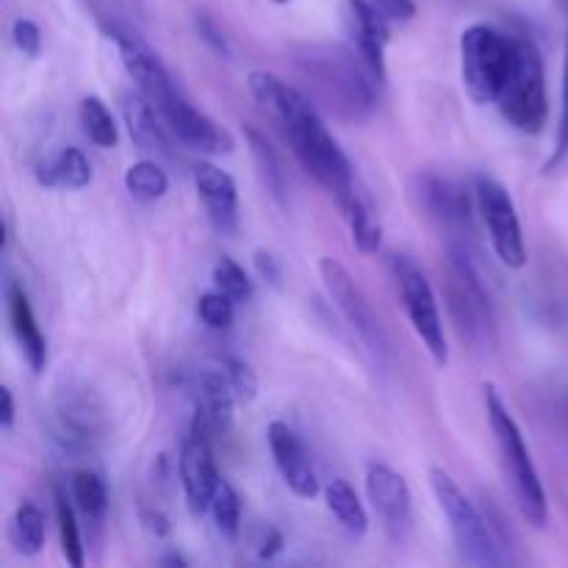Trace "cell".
Here are the masks:
<instances>
[{
    "label": "cell",
    "mask_w": 568,
    "mask_h": 568,
    "mask_svg": "<svg viewBox=\"0 0 568 568\" xmlns=\"http://www.w3.org/2000/svg\"><path fill=\"white\" fill-rule=\"evenodd\" d=\"M253 98L270 111L283 128V136L292 144L294 155L311 178L322 183L342 205L353 192H358L355 172L344 150L331 136L322 122L320 111L297 87L270 75V72H250L247 78Z\"/></svg>",
    "instance_id": "cell-1"
},
{
    "label": "cell",
    "mask_w": 568,
    "mask_h": 568,
    "mask_svg": "<svg viewBox=\"0 0 568 568\" xmlns=\"http://www.w3.org/2000/svg\"><path fill=\"white\" fill-rule=\"evenodd\" d=\"M294 64L336 116L364 120L375 109V78L355 50L338 44H300L294 48Z\"/></svg>",
    "instance_id": "cell-2"
},
{
    "label": "cell",
    "mask_w": 568,
    "mask_h": 568,
    "mask_svg": "<svg viewBox=\"0 0 568 568\" xmlns=\"http://www.w3.org/2000/svg\"><path fill=\"white\" fill-rule=\"evenodd\" d=\"M483 399H486V414L488 425H491L494 442L499 449V464H503L505 477H508V486L514 491L516 508H519L521 519L532 527H547L549 521V505H547V491H544L541 475H538L536 464H532V455L527 449L525 436H521L519 422L514 419V414L508 410L505 399L499 397V392L494 386L483 388Z\"/></svg>",
    "instance_id": "cell-3"
},
{
    "label": "cell",
    "mask_w": 568,
    "mask_h": 568,
    "mask_svg": "<svg viewBox=\"0 0 568 568\" xmlns=\"http://www.w3.org/2000/svg\"><path fill=\"white\" fill-rule=\"evenodd\" d=\"M499 111L521 133H541L549 116L547 72L538 44L530 37H516V55L510 75L497 98Z\"/></svg>",
    "instance_id": "cell-4"
},
{
    "label": "cell",
    "mask_w": 568,
    "mask_h": 568,
    "mask_svg": "<svg viewBox=\"0 0 568 568\" xmlns=\"http://www.w3.org/2000/svg\"><path fill=\"white\" fill-rule=\"evenodd\" d=\"M516 55V37L494 26H471L460 37V75L475 103H497L510 75Z\"/></svg>",
    "instance_id": "cell-5"
},
{
    "label": "cell",
    "mask_w": 568,
    "mask_h": 568,
    "mask_svg": "<svg viewBox=\"0 0 568 568\" xmlns=\"http://www.w3.org/2000/svg\"><path fill=\"white\" fill-rule=\"evenodd\" d=\"M430 488L436 494V503L442 508L444 519H447L460 558L471 566H503L505 558L499 552L491 525L475 508V503L460 491L458 483L444 469H430Z\"/></svg>",
    "instance_id": "cell-6"
},
{
    "label": "cell",
    "mask_w": 568,
    "mask_h": 568,
    "mask_svg": "<svg viewBox=\"0 0 568 568\" xmlns=\"http://www.w3.org/2000/svg\"><path fill=\"white\" fill-rule=\"evenodd\" d=\"M394 277H397L399 297H403L405 314H408L410 325H414L416 336L427 347L438 366H447L449 347H447V333H444L442 314H438L436 292H433L430 281L425 272L416 270L408 258H394Z\"/></svg>",
    "instance_id": "cell-7"
},
{
    "label": "cell",
    "mask_w": 568,
    "mask_h": 568,
    "mask_svg": "<svg viewBox=\"0 0 568 568\" xmlns=\"http://www.w3.org/2000/svg\"><path fill=\"white\" fill-rule=\"evenodd\" d=\"M475 197L483 222L488 227V236H491L494 253L499 255L505 266L521 270L527 264L525 231H521L519 211H516L510 192L494 178H477Z\"/></svg>",
    "instance_id": "cell-8"
},
{
    "label": "cell",
    "mask_w": 568,
    "mask_h": 568,
    "mask_svg": "<svg viewBox=\"0 0 568 568\" xmlns=\"http://www.w3.org/2000/svg\"><path fill=\"white\" fill-rule=\"evenodd\" d=\"M105 410L87 386L70 383L53 399V433L72 453H89L105 436Z\"/></svg>",
    "instance_id": "cell-9"
},
{
    "label": "cell",
    "mask_w": 568,
    "mask_h": 568,
    "mask_svg": "<svg viewBox=\"0 0 568 568\" xmlns=\"http://www.w3.org/2000/svg\"><path fill=\"white\" fill-rule=\"evenodd\" d=\"M320 275H322V283H325L327 294H331L333 305L342 311V316L349 322V327L358 333L361 342H364L377 358H383V355L388 353L386 331H383L375 308H372L366 294L358 288V283L353 281V275H349L336 258H322Z\"/></svg>",
    "instance_id": "cell-10"
},
{
    "label": "cell",
    "mask_w": 568,
    "mask_h": 568,
    "mask_svg": "<svg viewBox=\"0 0 568 568\" xmlns=\"http://www.w3.org/2000/svg\"><path fill=\"white\" fill-rule=\"evenodd\" d=\"M155 109L164 116L166 128H170L172 136L181 144H186L189 150H200V153H231L233 139L227 136V131H222L209 114L197 109V105L189 103L181 94V89L170 87L166 92H161L159 98H153Z\"/></svg>",
    "instance_id": "cell-11"
},
{
    "label": "cell",
    "mask_w": 568,
    "mask_h": 568,
    "mask_svg": "<svg viewBox=\"0 0 568 568\" xmlns=\"http://www.w3.org/2000/svg\"><path fill=\"white\" fill-rule=\"evenodd\" d=\"M366 497L381 516L383 527L394 541H403L414 525V497L399 471L386 464L366 466Z\"/></svg>",
    "instance_id": "cell-12"
},
{
    "label": "cell",
    "mask_w": 568,
    "mask_h": 568,
    "mask_svg": "<svg viewBox=\"0 0 568 568\" xmlns=\"http://www.w3.org/2000/svg\"><path fill=\"white\" fill-rule=\"evenodd\" d=\"M342 20L369 75L377 83L386 81V48L392 39L386 17L372 0H342Z\"/></svg>",
    "instance_id": "cell-13"
},
{
    "label": "cell",
    "mask_w": 568,
    "mask_h": 568,
    "mask_svg": "<svg viewBox=\"0 0 568 568\" xmlns=\"http://www.w3.org/2000/svg\"><path fill=\"white\" fill-rule=\"evenodd\" d=\"M178 475H181L189 510L194 516H203L205 510H211V499H214L222 480L220 471H216L211 438L189 430V436L181 444V455H178Z\"/></svg>",
    "instance_id": "cell-14"
},
{
    "label": "cell",
    "mask_w": 568,
    "mask_h": 568,
    "mask_svg": "<svg viewBox=\"0 0 568 568\" xmlns=\"http://www.w3.org/2000/svg\"><path fill=\"white\" fill-rule=\"evenodd\" d=\"M192 397H194V416H192V430L200 436L211 438L231 430L233 425V394L231 381H227L225 369H200V375L192 383Z\"/></svg>",
    "instance_id": "cell-15"
},
{
    "label": "cell",
    "mask_w": 568,
    "mask_h": 568,
    "mask_svg": "<svg viewBox=\"0 0 568 568\" xmlns=\"http://www.w3.org/2000/svg\"><path fill=\"white\" fill-rule=\"evenodd\" d=\"M105 33H109L111 42L120 50V59L125 64L128 75L136 81L139 92L148 94L150 100L159 98L161 92H166L170 87H175L172 75L166 72V67L161 64L159 55L153 53L148 42L139 37L136 31H131L128 26H120V22H105Z\"/></svg>",
    "instance_id": "cell-16"
},
{
    "label": "cell",
    "mask_w": 568,
    "mask_h": 568,
    "mask_svg": "<svg viewBox=\"0 0 568 568\" xmlns=\"http://www.w3.org/2000/svg\"><path fill=\"white\" fill-rule=\"evenodd\" d=\"M266 438H270L272 458H275L277 471H281L283 483L292 488L297 497L314 499L320 494V477H316L314 464L308 458V449L300 442L297 433L283 422H272L266 427Z\"/></svg>",
    "instance_id": "cell-17"
},
{
    "label": "cell",
    "mask_w": 568,
    "mask_h": 568,
    "mask_svg": "<svg viewBox=\"0 0 568 568\" xmlns=\"http://www.w3.org/2000/svg\"><path fill=\"white\" fill-rule=\"evenodd\" d=\"M194 186H197L200 200H203L205 211H209V220L214 222L216 231H236L239 192L231 172H225L216 164H209V161H200V164L194 166Z\"/></svg>",
    "instance_id": "cell-18"
},
{
    "label": "cell",
    "mask_w": 568,
    "mask_h": 568,
    "mask_svg": "<svg viewBox=\"0 0 568 568\" xmlns=\"http://www.w3.org/2000/svg\"><path fill=\"white\" fill-rule=\"evenodd\" d=\"M122 116H125L128 133H131L133 144L144 153L153 155H170L172 153V133L166 128L164 116L155 109L153 100L144 92L128 94L122 103Z\"/></svg>",
    "instance_id": "cell-19"
},
{
    "label": "cell",
    "mask_w": 568,
    "mask_h": 568,
    "mask_svg": "<svg viewBox=\"0 0 568 568\" xmlns=\"http://www.w3.org/2000/svg\"><path fill=\"white\" fill-rule=\"evenodd\" d=\"M6 303H9V322L14 331L17 344H20L22 355H26L28 366L33 372H42L48 366V344H44L42 331L33 316L31 300H28L26 286L20 281H11L6 288Z\"/></svg>",
    "instance_id": "cell-20"
},
{
    "label": "cell",
    "mask_w": 568,
    "mask_h": 568,
    "mask_svg": "<svg viewBox=\"0 0 568 568\" xmlns=\"http://www.w3.org/2000/svg\"><path fill=\"white\" fill-rule=\"evenodd\" d=\"M92 181V164L78 148H61L37 164V183L48 189H75L89 186Z\"/></svg>",
    "instance_id": "cell-21"
},
{
    "label": "cell",
    "mask_w": 568,
    "mask_h": 568,
    "mask_svg": "<svg viewBox=\"0 0 568 568\" xmlns=\"http://www.w3.org/2000/svg\"><path fill=\"white\" fill-rule=\"evenodd\" d=\"M422 200H425V209L447 225H466L469 222V194L447 178H422Z\"/></svg>",
    "instance_id": "cell-22"
},
{
    "label": "cell",
    "mask_w": 568,
    "mask_h": 568,
    "mask_svg": "<svg viewBox=\"0 0 568 568\" xmlns=\"http://www.w3.org/2000/svg\"><path fill=\"white\" fill-rule=\"evenodd\" d=\"M342 211L344 216H347L349 231H353L355 250H358L361 255H375L383 242V227L381 222H377V214L375 209H372L369 197L358 189V192H353L344 200Z\"/></svg>",
    "instance_id": "cell-23"
},
{
    "label": "cell",
    "mask_w": 568,
    "mask_h": 568,
    "mask_svg": "<svg viewBox=\"0 0 568 568\" xmlns=\"http://www.w3.org/2000/svg\"><path fill=\"white\" fill-rule=\"evenodd\" d=\"M325 499H327V510L338 519V525L349 532V536L361 538L366 530H369V514H366L364 503L355 494V488L349 486L347 480H333L331 486L325 488Z\"/></svg>",
    "instance_id": "cell-24"
},
{
    "label": "cell",
    "mask_w": 568,
    "mask_h": 568,
    "mask_svg": "<svg viewBox=\"0 0 568 568\" xmlns=\"http://www.w3.org/2000/svg\"><path fill=\"white\" fill-rule=\"evenodd\" d=\"M70 497L75 503V508L81 510V516L87 521H94L98 525L100 519L109 510V488H105L103 477L98 471H75L70 480Z\"/></svg>",
    "instance_id": "cell-25"
},
{
    "label": "cell",
    "mask_w": 568,
    "mask_h": 568,
    "mask_svg": "<svg viewBox=\"0 0 568 568\" xmlns=\"http://www.w3.org/2000/svg\"><path fill=\"white\" fill-rule=\"evenodd\" d=\"M11 544L20 555L33 558V555L42 552L44 547V514L33 503H22L20 508L11 516L9 527Z\"/></svg>",
    "instance_id": "cell-26"
},
{
    "label": "cell",
    "mask_w": 568,
    "mask_h": 568,
    "mask_svg": "<svg viewBox=\"0 0 568 568\" xmlns=\"http://www.w3.org/2000/svg\"><path fill=\"white\" fill-rule=\"evenodd\" d=\"M78 116H81L83 133L92 139L98 148H116L120 142V131H116L114 114L109 111V105L100 98H83L81 109H78Z\"/></svg>",
    "instance_id": "cell-27"
},
{
    "label": "cell",
    "mask_w": 568,
    "mask_h": 568,
    "mask_svg": "<svg viewBox=\"0 0 568 568\" xmlns=\"http://www.w3.org/2000/svg\"><path fill=\"white\" fill-rule=\"evenodd\" d=\"M125 189L139 203H155L170 189V178L155 161H136L125 172Z\"/></svg>",
    "instance_id": "cell-28"
},
{
    "label": "cell",
    "mask_w": 568,
    "mask_h": 568,
    "mask_svg": "<svg viewBox=\"0 0 568 568\" xmlns=\"http://www.w3.org/2000/svg\"><path fill=\"white\" fill-rule=\"evenodd\" d=\"M72 499V497H70ZM67 499V494L55 491V521H59V538H61V552H64L67 564L72 568H81L87 564V555H83V541H81V530H78L75 521V508Z\"/></svg>",
    "instance_id": "cell-29"
},
{
    "label": "cell",
    "mask_w": 568,
    "mask_h": 568,
    "mask_svg": "<svg viewBox=\"0 0 568 568\" xmlns=\"http://www.w3.org/2000/svg\"><path fill=\"white\" fill-rule=\"evenodd\" d=\"M211 516H214V525L222 536H236L239 525H242V499L227 480H220V488L211 499Z\"/></svg>",
    "instance_id": "cell-30"
},
{
    "label": "cell",
    "mask_w": 568,
    "mask_h": 568,
    "mask_svg": "<svg viewBox=\"0 0 568 568\" xmlns=\"http://www.w3.org/2000/svg\"><path fill=\"white\" fill-rule=\"evenodd\" d=\"M214 283L222 294L233 300L236 305H244L253 297V281L247 277V272L231 258V255H222L214 266Z\"/></svg>",
    "instance_id": "cell-31"
},
{
    "label": "cell",
    "mask_w": 568,
    "mask_h": 568,
    "mask_svg": "<svg viewBox=\"0 0 568 568\" xmlns=\"http://www.w3.org/2000/svg\"><path fill=\"white\" fill-rule=\"evenodd\" d=\"M197 314L211 331H225V327H231L233 314H236V303L216 288V292H209L200 297Z\"/></svg>",
    "instance_id": "cell-32"
},
{
    "label": "cell",
    "mask_w": 568,
    "mask_h": 568,
    "mask_svg": "<svg viewBox=\"0 0 568 568\" xmlns=\"http://www.w3.org/2000/svg\"><path fill=\"white\" fill-rule=\"evenodd\" d=\"M247 136H250V144H253L255 161H258L261 172H264V175H266V183H270L272 194H275V197H281V194H283L281 161H277V155L272 153V148H270V144H266V139L261 136L258 131H253V128H250Z\"/></svg>",
    "instance_id": "cell-33"
},
{
    "label": "cell",
    "mask_w": 568,
    "mask_h": 568,
    "mask_svg": "<svg viewBox=\"0 0 568 568\" xmlns=\"http://www.w3.org/2000/svg\"><path fill=\"white\" fill-rule=\"evenodd\" d=\"M222 369L227 372V381H231L239 403L247 405L258 397V377L250 369V364H244L242 358H225L222 361Z\"/></svg>",
    "instance_id": "cell-34"
},
{
    "label": "cell",
    "mask_w": 568,
    "mask_h": 568,
    "mask_svg": "<svg viewBox=\"0 0 568 568\" xmlns=\"http://www.w3.org/2000/svg\"><path fill=\"white\" fill-rule=\"evenodd\" d=\"M11 42L28 59H37L42 53V31H39V26L33 20H22V17L14 20V26H11Z\"/></svg>",
    "instance_id": "cell-35"
},
{
    "label": "cell",
    "mask_w": 568,
    "mask_h": 568,
    "mask_svg": "<svg viewBox=\"0 0 568 568\" xmlns=\"http://www.w3.org/2000/svg\"><path fill=\"white\" fill-rule=\"evenodd\" d=\"M388 22H408L416 17V0H372Z\"/></svg>",
    "instance_id": "cell-36"
},
{
    "label": "cell",
    "mask_w": 568,
    "mask_h": 568,
    "mask_svg": "<svg viewBox=\"0 0 568 568\" xmlns=\"http://www.w3.org/2000/svg\"><path fill=\"white\" fill-rule=\"evenodd\" d=\"M197 31H200V37H203V42L209 44L214 53L231 55V44H227L225 33L214 26V20H209V14H197Z\"/></svg>",
    "instance_id": "cell-37"
},
{
    "label": "cell",
    "mask_w": 568,
    "mask_h": 568,
    "mask_svg": "<svg viewBox=\"0 0 568 568\" xmlns=\"http://www.w3.org/2000/svg\"><path fill=\"white\" fill-rule=\"evenodd\" d=\"M568 11V0H566ZM568 155V28H566V59H564V114H560V133H558V155L555 161H560Z\"/></svg>",
    "instance_id": "cell-38"
},
{
    "label": "cell",
    "mask_w": 568,
    "mask_h": 568,
    "mask_svg": "<svg viewBox=\"0 0 568 568\" xmlns=\"http://www.w3.org/2000/svg\"><path fill=\"white\" fill-rule=\"evenodd\" d=\"M255 270H258V275L264 277V281H270L272 286L281 283V264H277V258H272L270 253H264V250L255 253Z\"/></svg>",
    "instance_id": "cell-39"
},
{
    "label": "cell",
    "mask_w": 568,
    "mask_h": 568,
    "mask_svg": "<svg viewBox=\"0 0 568 568\" xmlns=\"http://www.w3.org/2000/svg\"><path fill=\"white\" fill-rule=\"evenodd\" d=\"M0 399H3V408H0V427H3L6 433L14 427V397H11V388H0Z\"/></svg>",
    "instance_id": "cell-40"
},
{
    "label": "cell",
    "mask_w": 568,
    "mask_h": 568,
    "mask_svg": "<svg viewBox=\"0 0 568 568\" xmlns=\"http://www.w3.org/2000/svg\"><path fill=\"white\" fill-rule=\"evenodd\" d=\"M281 547H283L281 532H275L270 527V538H264V541L258 544V552H261V558H272L275 552H281Z\"/></svg>",
    "instance_id": "cell-41"
},
{
    "label": "cell",
    "mask_w": 568,
    "mask_h": 568,
    "mask_svg": "<svg viewBox=\"0 0 568 568\" xmlns=\"http://www.w3.org/2000/svg\"><path fill=\"white\" fill-rule=\"evenodd\" d=\"M161 564H164V566H186V558H183V555H178V552H172V555H166Z\"/></svg>",
    "instance_id": "cell-42"
},
{
    "label": "cell",
    "mask_w": 568,
    "mask_h": 568,
    "mask_svg": "<svg viewBox=\"0 0 568 568\" xmlns=\"http://www.w3.org/2000/svg\"><path fill=\"white\" fill-rule=\"evenodd\" d=\"M272 3H277V6H286V3H292V0H272Z\"/></svg>",
    "instance_id": "cell-43"
}]
</instances>
